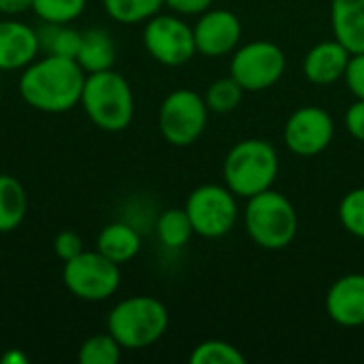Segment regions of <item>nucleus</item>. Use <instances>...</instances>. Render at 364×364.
<instances>
[{
	"label": "nucleus",
	"instance_id": "1",
	"mask_svg": "<svg viewBox=\"0 0 364 364\" xmlns=\"http://www.w3.org/2000/svg\"><path fill=\"white\" fill-rule=\"evenodd\" d=\"M85 70L73 58L51 55L28 64L19 77V94L41 113H64L81 102Z\"/></svg>",
	"mask_w": 364,
	"mask_h": 364
},
{
	"label": "nucleus",
	"instance_id": "2",
	"mask_svg": "<svg viewBox=\"0 0 364 364\" xmlns=\"http://www.w3.org/2000/svg\"><path fill=\"white\" fill-rule=\"evenodd\" d=\"M90 122L105 132H122L134 117V94L124 75L113 68L90 73L79 102Z\"/></svg>",
	"mask_w": 364,
	"mask_h": 364
},
{
	"label": "nucleus",
	"instance_id": "3",
	"mask_svg": "<svg viewBox=\"0 0 364 364\" xmlns=\"http://www.w3.org/2000/svg\"><path fill=\"white\" fill-rule=\"evenodd\" d=\"M222 173L224 183L239 198H252L275 183L279 173L277 149L264 139L239 141L226 154Z\"/></svg>",
	"mask_w": 364,
	"mask_h": 364
},
{
	"label": "nucleus",
	"instance_id": "4",
	"mask_svg": "<svg viewBox=\"0 0 364 364\" xmlns=\"http://www.w3.org/2000/svg\"><path fill=\"white\" fill-rule=\"evenodd\" d=\"M168 328V309L154 296H130L119 301L107 318V331L124 350H145L162 339Z\"/></svg>",
	"mask_w": 364,
	"mask_h": 364
},
{
	"label": "nucleus",
	"instance_id": "5",
	"mask_svg": "<svg viewBox=\"0 0 364 364\" xmlns=\"http://www.w3.org/2000/svg\"><path fill=\"white\" fill-rule=\"evenodd\" d=\"M245 230L250 239L269 252L288 247L299 232V215L290 198L282 192L264 190L247 198Z\"/></svg>",
	"mask_w": 364,
	"mask_h": 364
},
{
	"label": "nucleus",
	"instance_id": "6",
	"mask_svg": "<svg viewBox=\"0 0 364 364\" xmlns=\"http://www.w3.org/2000/svg\"><path fill=\"white\" fill-rule=\"evenodd\" d=\"M186 213L192 222L194 235L205 239H220L228 235L239 218L237 194L224 183H205L190 192Z\"/></svg>",
	"mask_w": 364,
	"mask_h": 364
},
{
	"label": "nucleus",
	"instance_id": "7",
	"mask_svg": "<svg viewBox=\"0 0 364 364\" xmlns=\"http://www.w3.org/2000/svg\"><path fill=\"white\" fill-rule=\"evenodd\" d=\"M62 279L73 296L90 303H100L117 292L122 284V273L119 264L102 256L98 250H83L79 256L64 262Z\"/></svg>",
	"mask_w": 364,
	"mask_h": 364
},
{
	"label": "nucleus",
	"instance_id": "8",
	"mask_svg": "<svg viewBox=\"0 0 364 364\" xmlns=\"http://www.w3.org/2000/svg\"><path fill=\"white\" fill-rule=\"evenodd\" d=\"M209 117L207 102L200 94L192 90H175L171 92L158 111V128L166 143L175 147H188L198 141L205 132Z\"/></svg>",
	"mask_w": 364,
	"mask_h": 364
},
{
	"label": "nucleus",
	"instance_id": "9",
	"mask_svg": "<svg viewBox=\"0 0 364 364\" xmlns=\"http://www.w3.org/2000/svg\"><path fill=\"white\" fill-rule=\"evenodd\" d=\"M286 70V53L273 41H252L239 47L230 60V77L245 92L273 87Z\"/></svg>",
	"mask_w": 364,
	"mask_h": 364
},
{
	"label": "nucleus",
	"instance_id": "10",
	"mask_svg": "<svg viewBox=\"0 0 364 364\" xmlns=\"http://www.w3.org/2000/svg\"><path fill=\"white\" fill-rule=\"evenodd\" d=\"M143 45L147 53L164 66H183L196 51L194 28H190L177 15L156 13L145 21Z\"/></svg>",
	"mask_w": 364,
	"mask_h": 364
},
{
	"label": "nucleus",
	"instance_id": "11",
	"mask_svg": "<svg viewBox=\"0 0 364 364\" xmlns=\"http://www.w3.org/2000/svg\"><path fill=\"white\" fill-rule=\"evenodd\" d=\"M333 136L335 122L322 107H301L288 117L284 126L286 147L301 158L322 154L333 143Z\"/></svg>",
	"mask_w": 364,
	"mask_h": 364
},
{
	"label": "nucleus",
	"instance_id": "12",
	"mask_svg": "<svg viewBox=\"0 0 364 364\" xmlns=\"http://www.w3.org/2000/svg\"><path fill=\"white\" fill-rule=\"evenodd\" d=\"M243 34L241 19L228 9L205 11L194 26L196 51L207 58H222L237 49Z\"/></svg>",
	"mask_w": 364,
	"mask_h": 364
},
{
	"label": "nucleus",
	"instance_id": "13",
	"mask_svg": "<svg viewBox=\"0 0 364 364\" xmlns=\"http://www.w3.org/2000/svg\"><path fill=\"white\" fill-rule=\"evenodd\" d=\"M324 307L328 318L343 328L364 326V273H348L335 279Z\"/></svg>",
	"mask_w": 364,
	"mask_h": 364
},
{
	"label": "nucleus",
	"instance_id": "14",
	"mask_svg": "<svg viewBox=\"0 0 364 364\" xmlns=\"http://www.w3.org/2000/svg\"><path fill=\"white\" fill-rule=\"evenodd\" d=\"M41 43L32 26L17 19L0 21V70H19L38 58Z\"/></svg>",
	"mask_w": 364,
	"mask_h": 364
},
{
	"label": "nucleus",
	"instance_id": "15",
	"mask_svg": "<svg viewBox=\"0 0 364 364\" xmlns=\"http://www.w3.org/2000/svg\"><path fill=\"white\" fill-rule=\"evenodd\" d=\"M350 58L352 53L339 41H322L307 51L303 60V73L309 83L331 85L343 79Z\"/></svg>",
	"mask_w": 364,
	"mask_h": 364
},
{
	"label": "nucleus",
	"instance_id": "16",
	"mask_svg": "<svg viewBox=\"0 0 364 364\" xmlns=\"http://www.w3.org/2000/svg\"><path fill=\"white\" fill-rule=\"evenodd\" d=\"M331 26L335 41L352 55L364 53V0H333Z\"/></svg>",
	"mask_w": 364,
	"mask_h": 364
},
{
	"label": "nucleus",
	"instance_id": "17",
	"mask_svg": "<svg viewBox=\"0 0 364 364\" xmlns=\"http://www.w3.org/2000/svg\"><path fill=\"white\" fill-rule=\"evenodd\" d=\"M115 55L117 49L111 34L102 28H90L81 34V47L75 60L85 70V75H90L113 68Z\"/></svg>",
	"mask_w": 364,
	"mask_h": 364
},
{
	"label": "nucleus",
	"instance_id": "18",
	"mask_svg": "<svg viewBox=\"0 0 364 364\" xmlns=\"http://www.w3.org/2000/svg\"><path fill=\"white\" fill-rule=\"evenodd\" d=\"M96 250L115 264H126L141 252V237L130 224L113 222L100 230L96 239Z\"/></svg>",
	"mask_w": 364,
	"mask_h": 364
},
{
	"label": "nucleus",
	"instance_id": "19",
	"mask_svg": "<svg viewBox=\"0 0 364 364\" xmlns=\"http://www.w3.org/2000/svg\"><path fill=\"white\" fill-rule=\"evenodd\" d=\"M28 211V196L19 179L13 175H0V235L13 232L21 226Z\"/></svg>",
	"mask_w": 364,
	"mask_h": 364
},
{
	"label": "nucleus",
	"instance_id": "20",
	"mask_svg": "<svg viewBox=\"0 0 364 364\" xmlns=\"http://www.w3.org/2000/svg\"><path fill=\"white\" fill-rule=\"evenodd\" d=\"M41 51L62 58H77L81 47V32L75 28H68L66 23H47L43 21V28L36 30Z\"/></svg>",
	"mask_w": 364,
	"mask_h": 364
},
{
	"label": "nucleus",
	"instance_id": "21",
	"mask_svg": "<svg viewBox=\"0 0 364 364\" xmlns=\"http://www.w3.org/2000/svg\"><path fill=\"white\" fill-rule=\"evenodd\" d=\"M156 235L160 243L168 250H181L183 245H188L194 235V228L186 209H166L156 222Z\"/></svg>",
	"mask_w": 364,
	"mask_h": 364
},
{
	"label": "nucleus",
	"instance_id": "22",
	"mask_svg": "<svg viewBox=\"0 0 364 364\" xmlns=\"http://www.w3.org/2000/svg\"><path fill=\"white\" fill-rule=\"evenodd\" d=\"M105 11L119 23H141L160 13L164 0H102Z\"/></svg>",
	"mask_w": 364,
	"mask_h": 364
},
{
	"label": "nucleus",
	"instance_id": "23",
	"mask_svg": "<svg viewBox=\"0 0 364 364\" xmlns=\"http://www.w3.org/2000/svg\"><path fill=\"white\" fill-rule=\"evenodd\" d=\"M122 346L117 339L107 331L100 335L87 337L77 354V360L81 364H115L122 358Z\"/></svg>",
	"mask_w": 364,
	"mask_h": 364
},
{
	"label": "nucleus",
	"instance_id": "24",
	"mask_svg": "<svg viewBox=\"0 0 364 364\" xmlns=\"http://www.w3.org/2000/svg\"><path fill=\"white\" fill-rule=\"evenodd\" d=\"M243 94L245 90L239 85V81L235 77H222L218 81H213L207 92H205V102H207V109L211 113H230L235 111L241 100H243Z\"/></svg>",
	"mask_w": 364,
	"mask_h": 364
},
{
	"label": "nucleus",
	"instance_id": "25",
	"mask_svg": "<svg viewBox=\"0 0 364 364\" xmlns=\"http://www.w3.org/2000/svg\"><path fill=\"white\" fill-rule=\"evenodd\" d=\"M190 363L192 364H243L245 363V354L222 339H207L203 343H198L192 354H190Z\"/></svg>",
	"mask_w": 364,
	"mask_h": 364
},
{
	"label": "nucleus",
	"instance_id": "26",
	"mask_svg": "<svg viewBox=\"0 0 364 364\" xmlns=\"http://www.w3.org/2000/svg\"><path fill=\"white\" fill-rule=\"evenodd\" d=\"M87 0H32V11L47 23H70L85 11Z\"/></svg>",
	"mask_w": 364,
	"mask_h": 364
},
{
	"label": "nucleus",
	"instance_id": "27",
	"mask_svg": "<svg viewBox=\"0 0 364 364\" xmlns=\"http://www.w3.org/2000/svg\"><path fill=\"white\" fill-rule=\"evenodd\" d=\"M339 222L352 237L364 239V188H356L341 198Z\"/></svg>",
	"mask_w": 364,
	"mask_h": 364
},
{
	"label": "nucleus",
	"instance_id": "28",
	"mask_svg": "<svg viewBox=\"0 0 364 364\" xmlns=\"http://www.w3.org/2000/svg\"><path fill=\"white\" fill-rule=\"evenodd\" d=\"M53 250H55V256L62 262H68V260H73L75 256H79L83 252V239L73 230H64V232H60L55 237Z\"/></svg>",
	"mask_w": 364,
	"mask_h": 364
},
{
	"label": "nucleus",
	"instance_id": "29",
	"mask_svg": "<svg viewBox=\"0 0 364 364\" xmlns=\"http://www.w3.org/2000/svg\"><path fill=\"white\" fill-rule=\"evenodd\" d=\"M350 92L364 100V53H354L348 62L346 75H343Z\"/></svg>",
	"mask_w": 364,
	"mask_h": 364
},
{
	"label": "nucleus",
	"instance_id": "30",
	"mask_svg": "<svg viewBox=\"0 0 364 364\" xmlns=\"http://www.w3.org/2000/svg\"><path fill=\"white\" fill-rule=\"evenodd\" d=\"M346 128L356 141L364 143V100L360 98H356V102L350 105L346 113Z\"/></svg>",
	"mask_w": 364,
	"mask_h": 364
},
{
	"label": "nucleus",
	"instance_id": "31",
	"mask_svg": "<svg viewBox=\"0 0 364 364\" xmlns=\"http://www.w3.org/2000/svg\"><path fill=\"white\" fill-rule=\"evenodd\" d=\"M164 4L177 15H203L211 9L213 0H164Z\"/></svg>",
	"mask_w": 364,
	"mask_h": 364
},
{
	"label": "nucleus",
	"instance_id": "32",
	"mask_svg": "<svg viewBox=\"0 0 364 364\" xmlns=\"http://www.w3.org/2000/svg\"><path fill=\"white\" fill-rule=\"evenodd\" d=\"M32 9V0H0V13L21 15Z\"/></svg>",
	"mask_w": 364,
	"mask_h": 364
},
{
	"label": "nucleus",
	"instance_id": "33",
	"mask_svg": "<svg viewBox=\"0 0 364 364\" xmlns=\"http://www.w3.org/2000/svg\"><path fill=\"white\" fill-rule=\"evenodd\" d=\"M2 363L4 364H15V363L23 364L26 363V358H23V356H19V354H15V352H11V354H6V356L2 358Z\"/></svg>",
	"mask_w": 364,
	"mask_h": 364
}]
</instances>
